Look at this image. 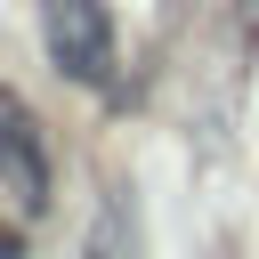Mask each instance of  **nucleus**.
<instances>
[{"instance_id": "1", "label": "nucleus", "mask_w": 259, "mask_h": 259, "mask_svg": "<svg viewBox=\"0 0 259 259\" xmlns=\"http://www.w3.org/2000/svg\"><path fill=\"white\" fill-rule=\"evenodd\" d=\"M40 49L65 81L105 89L113 81V8L105 0H40Z\"/></svg>"}, {"instance_id": "2", "label": "nucleus", "mask_w": 259, "mask_h": 259, "mask_svg": "<svg viewBox=\"0 0 259 259\" xmlns=\"http://www.w3.org/2000/svg\"><path fill=\"white\" fill-rule=\"evenodd\" d=\"M0 202L24 219L49 210V146H40V121L16 89H0Z\"/></svg>"}, {"instance_id": "3", "label": "nucleus", "mask_w": 259, "mask_h": 259, "mask_svg": "<svg viewBox=\"0 0 259 259\" xmlns=\"http://www.w3.org/2000/svg\"><path fill=\"white\" fill-rule=\"evenodd\" d=\"M243 40H259V0H243Z\"/></svg>"}]
</instances>
